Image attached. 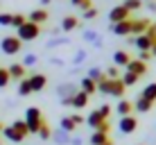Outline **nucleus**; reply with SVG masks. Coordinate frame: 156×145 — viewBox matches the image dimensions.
I'll use <instances>...</instances> for the list:
<instances>
[{
  "label": "nucleus",
  "mask_w": 156,
  "mask_h": 145,
  "mask_svg": "<svg viewBox=\"0 0 156 145\" xmlns=\"http://www.w3.org/2000/svg\"><path fill=\"white\" fill-rule=\"evenodd\" d=\"M25 125H27V132L30 134H39L41 125H43V111L39 107H27L25 109Z\"/></svg>",
  "instance_id": "1"
},
{
  "label": "nucleus",
  "mask_w": 156,
  "mask_h": 145,
  "mask_svg": "<svg viewBox=\"0 0 156 145\" xmlns=\"http://www.w3.org/2000/svg\"><path fill=\"white\" fill-rule=\"evenodd\" d=\"M41 34V25H36V23H32V20H27V23H23L18 30H16V36H18L20 41H34L36 36Z\"/></svg>",
  "instance_id": "2"
},
{
  "label": "nucleus",
  "mask_w": 156,
  "mask_h": 145,
  "mask_svg": "<svg viewBox=\"0 0 156 145\" xmlns=\"http://www.w3.org/2000/svg\"><path fill=\"white\" fill-rule=\"evenodd\" d=\"M20 48H23V41H20L18 36H2V39H0V50H2L5 55H18Z\"/></svg>",
  "instance_id": "3"
},
{
  "label": "nucleus",
  "mask_w": 156,
  "mask_h": 145,
  "mask_svg": "<svg viewBox=\"0 0 156 145\" xmlns=\"http://www.w3.org/2000/svg\"><path fill=\"white\" fill-rule=\"evenodd\" d=\"M109 129H111L109 122H106L104 127H100V129H95L93 134H90V138H88L90 145H104L106 141H109Z\"/></svg>",
  "instance_id": "4"
},
{
  "label": "nucleus",
  "mask_w": 156,
  "mask_h": 145,
  "mask_svg": "<svg viewBox=\"0 0 156 145\" xmlns=\"http://www.w3.org/2000/svg\"><path fill=\"white\" fill-rule=\"evenodd\" d=\"M106 122H109V120H106V118L102 116L98 109H95L93 114H88V116H86V125H88V127H90L93 132H95V129H100V127H104Z\"/></svg>",
  "instance_id": "5"
},
{
  "label": "nucleus",
  "mask_w": 156,
  "mask_h": 145,
  "mask_svg": "<svg viewBox=\"0 0 156 145\" xmlns=\"http://www.w3.org/2000/svg\"><path fill=\"white\" fill-rule=\"evenodd\" d=\"M129 43H133L138 48V52H149L152 50V41H149V36L147 34H140V36H131V39H129Z\"/></svg>",
  "instance_id": "6"
},
{
  "label": "nucleus",
  "mask_w": 156,
  "mask_h": 145,
  "mask_svg": "<svg viewBox=\"0 0 156 145\" xmlns=\"http://www.w3.org/2000/svg\"><path fill=\"white\" fill-rule=\"evenodd\" d=\"M129 18V9L125 7V5H118V7H113L109 12V20H111V25L113 23H120V20H127Z\"/></svg>",
  "instance_id": "7"
},
{
  "label": "nucleus",
  "mask_w": 156,
  "mask_h": 145,
  "mask_svg": "<svg viewBox=\"0 0 156 145\" xmlns=\"http://www.w3.org/2000/svg\"><path fill=\"white\" fill-rule=\"evenodd\" d=\"M118 127H120L122 134H133V132L138 129V120H136L133 116H122V118H120V125H118Z\"/></svg>",
  "instance_id": "8"
},
{
  "label": "nucleus",
  "mask_w": 156,
  "mask_h": 145,
  "mask_svg": "<svg viewBox=\"0 0 156 145\" xmlns=\"http://www.w3.org/2000/svg\"><path fill=\"white\" fill-rule=\"evenodd\" d=\"M30 84H32V93H41V91L48 86V77H45L43 73L30 75Z\"/></svg>",
  "instance_id": "9"
},
{
  "label": "nucleus",
  "mask_w": 156,
  "mask_h": 145,
  "mask_svg": "<svg viewBox=\"0 0 156 145\" xmlns=\"http://www.w3.org/2000/svg\"><path fill=\"white\" fill-rule=\"evenodd\" d=\"M111 32H113L115 36H129L131 34V18L120 20V23H113L111 25Z\"/></svg>",
  "instance_id": "10"
},
{
  "label": "nucleus",
  "mask_w": 156,
  "mask_h": 145,
  "mask_svg": "<svg viewBox=\"0 0 156 145\" xmlns=\"http://www.w3.org/2000/svg\"><path fill=\"white\" fill-rule=\"evenodd\" d=\"M149 25H152V23H149L147 18H131V36H140V34H145Z\"/></svg>",
  "instance_id": "11"
},
{
  "label": "nucleus",
  "mask_w": 156,
  "mask_h": 145,
  "mask_svg": "<svg viewBox=\"0 0 156 145\" xmlns=\"http://www.w3.org/2000/svg\"><path fill=\"white\" fill-rule=\"evenodd\" d=\"M127 73H133V75H138V77H143V75L147 73V63L140 61V59H131V61L127 63Z\"/></svg>",
  "instance_id": "12"
},
{
  "label": "nucleus",
  "mask_w": 156,
  "mask_h": 145,
  "mask_svg": "<svg viewBox=\"0 0 156 145\" xmlns=\"http://www.w3.org/2000/svg\"><path fill=\"white\" fill-rule=\"evenodd\" d=\"M7 71H9V77L16 79V82H20V79H25V77H27V68H25L23 63H12V66H9Z\"/></svg>",
  "instance_id": "13"
},
{
  "label": "nucleus",
  "mask_w": 156,
  "mask_h": 145,
  "mask_svg": "<svg viewBox=\"0 0 156 145\" xmlns=\"http://www.w3.org/2000/svg\"><path fill=\"white\" fill-rule=\"evenodd\" d=\"M125 91H127V86L122 84V79H120V77H118V79H111V89H109V95H113V98H120V100H122Z\"/></svg>",
  "instance_id": "14"
},
{
  "label": "nucleus",
  "mask_w": 156,
  "mask_h": 145,
  "mask_svg": "<svg viewBox=\"0 0 156 145\" xmlns=\"http://www.w3.org/2000/svg\"><path fill=\"white\" fill-rule=\"evenodd\" d=\"M48 18H50L48 9H34V12H30V16H27V20H32V23H36V25L45 23Z\"/></svg>",
  "instance_id": "15"
},
{
  "label": "nucleus",
  "mask_w": 156,
  "mask_h": 145,
  "mask_svg": "<svg viewBox=\"0 0 156 145\" xmlns=\"http://www.w3.org/2000/svg\"><path fill=\"white\" fill-rule=\"evenodd\" d=\"M79 91H84L86 95H93V93H98V84H95L90 77H82V82H79Z\"/></svg>",
  "instance_id": "16"
},
{
  "label": "nucleus",
  "mask_w": 156,
  "mask_h": 145,
  "mask_svg": "<svg viewBox=\"0 0 156 145\" xmlns=\"http://www.w3.org/2000/svg\"><path fill=\"white\" fill-rule=\"evenodd\" d=\"M2 136L7 138V141H12V143H20V141H25V136H23L20 132H16L12 125H9V127H5V129H2Z\"/></svg>",
  "instance_id": "17"
},
{
  "label": "nucleus",
  "mask_w": 156,
  "mask_h": 145,
  "mask_svg": "<svg viewBox=\"0 0 156 145\" xmlns=\"http://www.w3.org/2000/svg\"><path fill=\"white\" fill-rule=\"evenodd\" d=\"M52 141H55L57 145H70V134H68V132H63L61 129V127H59V129L57 132H52Z\"/></svg>",
  "instance_id": "18"
},
{
  "label": "nucleus",
  "mask_w": 156,
  "mask_h": 145,
  "mask_svg": "<svg viewBox=\"0 0 156 145\" xmlns=\"http://www.w3.org/2000/svg\"><path fill=\"white\" fill-rule=\"evenodd\" d=\"M129 61H131V57H129L125 50H115V52H113V66H118V68H120V66L127 68Z\"/></svg>",
  "instance_id": "19"
},
{
  "label": "nucleus",
  "mask_w": 156,
  "mask_h": 145,
  "mask_svg": "<svg viewBox=\"0 0 156 145\" xmlns=\"http://www.w3.org/2000/svg\"><path fill=\"white\" fill-rule=\"evenodd\" d=\"M88 100H90V95H86L84 91H77V93L73 95V107L75 109H84V107L88 104Z\"/></svg>",
  "instance_id": "20"
},
{
  "label": "nucleus",
  "mask_w": 156,
  "mask_h": 145,
  "mask_svg": "<svg viewBox=\"0 0 156 145\" xmlns=\"http://www.w3.org/2000/svg\"><path fill=\"white\" fill-rule=\"evenodd\" d=\"M84 41H86V43H90L93 48H102V39H100V34L95 30H86L84 32Z\"/></svg>",
  "instance_id": "21"
},
{
  "label": "nucleus",
  "mask_w": 156,
  "mask_h": 145,
  "mask_svg": "<svg viewBox=\"0 0 156 145\" xmlns=\"http://www.w3.org/2000/svg\"><path fill=\"white\" fill-rule=\"evenodd\" d=\"M77 91L79 89L75 86V84H59V86H57V93L61 95V98H73Z\"/></svg>",
  "instance_id": "22"
},
{
  "label": "nucleus",
  "mask_w": 156,
  "mask_h": 145,
  "mask_svg": "<svg viewBox=\"0 0 156 145\" xmlns=\"http://www.w3.org/2000/svg\"><path fill=\"white\" fill-rule=\"evenodd\" d=\"M79 27V18H75V16H66V18H61V30L63 32H73Z\"/></svg>",
  "instance_id": "23"
},
{
  "label": "nucleus",
  "mask_w": 156,
  "mask_h": 145,
  "mask_svg": "<svg viewBox=\"0 0 156 145\" xmlns=\"http://www.w3.org/2000/svg\"><path fill=\"white\" fill-rule=\"evenodd\" d=\"M152 107H154V102H149V100H145V98H140V95H138L133 109H136L138 114H147V111H152Z\"/></svg>",
  "instance_id": "24"
},
{
  "label": "nucleus",
  "mask_w": 156,
  "mask_h": 145,
  "mask_svg": "<svg viewBox=\"0 0 156 145\" xmlns=\"http://www.w3.org/2000/svg\"><path fill=\"white\" fill-rule=\"evenodd\" d=\"M140 98L149 100V102H156V82L147 84V86H145V89L140 91Z\"/></svg>",
  "instance_id": "25"
},
{
  "label": "nucleus",
  "mask_w": 156,
  "mask_h": 145,
  "mask_svg": "<svg viewBox=\"0 0 156 145\" xmlns=\"http://www.w3.org/2000/svg\"><path fill=\"white\" fill-rule=\"evenodd\" d=\"M115 109H118V114H120V118H122V116H131V111H133V104H131L129 100H120V102H118V107H115Z\"/></svg>",
  "instance_id": "26"
},
{
  "label": "nucleus",
  "mask_w": 156,
  "mask_h": 145,
  "mask_svg": "<svg viewBox=\"0 0 156 145\" xmlns=\"http://www.w3.org/2000/svg\"><path fill=\"white\" fill-rule=\"evenodd\" d=\"M18 95H20V98H27V95H32L30 77H25V79H20V82H18Z\"/></svg>",
  "instance_id": "27"
},
{
  "label": "nucleus",
  "mask_w": 156,
  "mask_h": 145,
  "mask_svg": "<svg viewBox=\"0 0 156 145\" xmlns=\"http://www.w3.org/2000/svg\"><path fill=\"white\" fill-rule=\"evenodd\" d=\"M86 77H90V79H93L95 84H98L100 79H104V77H106V75H104V71H102V68L93 66V68H88V73H86Z\"/></svg>",
  "instance_id": "28"
},
{
  "label": "nucleus",
  "mask_w": 156,
  "mask_h": 145,
  "mask_svg": "<svg viewBox=\"0 0 156 145\" xmlns=\"http://www.w3.org/2000/svg\"><path fill=\"white\" fill-rule=\"evenodd\" d=\"M59 127H61L63 132H68V134L77 129V125H75V122L70 120V116H63V118H61V122H59Z\"/></svg>",
  "instance_id": "29"
},
{
  "label": "nucleus",
  "mask_w": 156,
  "mask_h": 145,
  "mask_svg": "<svg viewBox=\"0 0 156 145\" xmlns=\"http://www.w3.org/2000/svg\"><path fill=\"white\" fill-rule=\"evenodd\" d=\"M138 79H140V77H138V75H133V73H127V71L122 73V84H125V86H133Z\"/></svg>",
  "instance_id": "30"
},
{
  "label": "nucleus",
  "mask_w": 156,
  "mask_h": 145,
  "mask_svg": "<svg viewBox=\"0 0 156 145\" xmlns=\"http://www.w3.org/2000/svg\"><path fill=\"white\" fill-rule=\"evenodd\" d=\"M66 43H70L66 36H57V39H50V41H48V50H52V48H59V45H66Z\"/></svg>",
  "instance_id": "31"
},
{
  "label": "nucleus",
  "mask_w": 156,
  "mask_h": 145,
  "mask_svg": "<svg viewBox=\"0 0 156 145\" xmlns=\"http://www.w3.org/2000/svg\"><path fill=\"white\" fill-rule=\"evenodd\" d=\"M39 136L43 138V141H50V136H52V129H50V125H48L45 120H43V125H41V129H39Z\"/></svg>",
  "instance_id": "32"
},
{
  "label": "nucleus",
  "mask_w": 156,
  "mask_h": 145,
  "mask_svg": "<svg viewBox=\"0 0 156 145\" xmlns=\"http://www.w3.org/2000/svg\"><path fill=\"white\" fill-rule=\"evenodd\" d=\"M122 5H125V7L129 9V14H131V12H136V9L143 7V0H125Z\"/></svg>",
  "instance_id": "33"
},
{
  "label": "nucleus",
  "mask_w": 156,
  "mask_h": 145,
  "mask_svg": "<svg viewBox=\"0 0 156 145\" xmlns=\"http://www.w3.org/2000/svg\"><path fill=\"white\" fill-rule=\"evenodd\" d=\"M23 23H27V16H23V14H14V16H12V27L18 30Z\"/></svg>",
  "instance_id": "34"
},
{
  "label": "nucleus",
  "mask_w": 156,
  "mask_h": 145,
  "mask_svg": "<svg viewBox=\"0 0 156 145\" xmlns=\"http://www.w3.org/2000/svg\"><path fill=\"white\" fill-rule=\"evenodd\" d=\"M70 5H73V7H77V9H82V12H86L88 7H93L90 0H70Z\"/></svg>",
  "instance_id": "35"
},
{
  "label": "nucleus",
  "mask_w": 156,
  "mask_h": 145,
  "mask_svg": "<svg viewBox=\"0 0 156 145\" xmlns=\"http://www.w3.org/2000/svg\"><path fill=\"white\" fill-rule=\"evenodd\" d=\"M12 127H14L16 132H20L23 136H27V134H30V132H27V125H25V120H14Z\"/></svg>",
  "instance_id": "36"
},
{
  "label": "nucleus",
  "mask_w": 156,
  "mask_h": 145,
  "mask_svg": "<svg viewBox=\"0 0 156 145\" xmlns=\"http://www.w3.org/2000/svg\"><path fill=\"white\" fill-rule=\"evenodd\" d=\"M9 82H12V77H9V71H7V68H0V89H5Z\"/></svg>",
  "instance_id": "37"
},
{
  "label": "nucleus",
  "mask_w": 156,
  "mask_h": 145,
  "mask_svg": "<svg viewBox=\"0 0 156 145\" xmlns=\"http://www.w3.org/2000/svg\"><path fill=\"white\" fill-rule=\"evenodd\" d=\"M86 57H88V55H86V50H77V52H75V57H73V66H79V63H84Z\"/></svg>",
  "instance_id": "38"
},
{
  "label": "nucleus",
  "mask_w": 156,
  "mask_h": 145,
  "mask_svg": "<svg viewBox=\"0 0 156 145\" xmlns=\"http://www.w3.org/2000/svg\"><path fill=\"white\" fill-rule=\"evenodd\" d=\"M104 75H106L109 79H118V77H120V68H118V66H111V68H106V71H104Z\"/></svg>",
  "instance_id": "39"
},
{
  "label": "nucleus",
  "mask_w": 156,
  "mask_h": 145,
  "mask_svg": "<svg viewBox=\"0 0 156 145\" xmlns=\"http://www.w3.org/2000/svg\"><path fill=\"white\" fill-rule=\"evenodd\" d=\"M36 61H39V57L30 52V55H25V59H23V66H25V68H27V66H34Z\"/></svg>",
  "instance_id": "40"
},
{
  "label": "nucleus",
  "mask_w": 156,
  "mask_h": 145,
  "mask_svg": "<svg viewBox=\"0 0 156 145\" xmlns=\"http://www.w3.org/2000/svg\"><path fill=\"white\" fill-rule=\"evenodd\" d=\"M12 16L14 14H0V25L2 27H12Z\"/></svg>",
  "instance_id": "41"
},
{
  "label": "nucleus",
  "mask_w": 156,
  "mask_h": 145,
  "mask_svg": "<svg viewBox=\"0 0 156 145\" xmlns=\"http://www.w3.org/2000/svg\"><path fill=\"white\" fill-rule=\"evenodd\" d=\"M84 18H86V20H93V18H98V9H95V7H88V9L84 12Z\"/></svg>",
  "instance_id": "42"
},
{
  "label": "nucleus",
  "mask_w": 156,
  "mask_h": 145,
  "mask_svg": "<svg viewBox=\"0 0 156 145\" xmlns=\"http://www.w3.org/2000/svg\"><path fill=\"white\" fill-rule=\"evenodd\" d=\"M70 120L79 127V125H84V122H86V118H84V116H79V114H73V116H70Z\"/></svg>",
  "instance_id": "43"
},
{
  "label": "nucleus",
  "mask_w": 156,
  "mask_h": 145,
  "mask_svg": "<svg viewBox=\"0 0 156 145\" xmlns=\"http://www.w3.org/2000/svg\"><path fill=\"white\" fill-rule=\"evenodd\" d=\"M98 111H100V114H102V116L106 118V120H109V116H111V107H109V104H102V107H100Z\"/></svg>",
  "instance_id": "44"
},
{
  "label": "nucleus",
  "mask_w": 156,
  "mask_h": 145,
  "mask_svg": "<svg viewBox=\"0 0 156 145\" xmlns=\"http://www.w3.org/2000/svg\"><path fill=\"white\" fill-rule=\"evenodd\" d=\"M145 34L149 36V41H152V43H156V30L152 27V25H149V27H147V32H145Z\"/></svg>",
  "instance_id": "45"
},
{
  "label": "nucleus",
  "mask_w": 156,
  "mask_h": 145,
  "mask_svg": "<svg viewBox=\"0 0 156 145\" xmlns=\"http://www.w3.org/2000/svg\"><path fill=\"white\" fill-rule=\"evenodd\" d=\"M138 59H140V61H145V63H147L149 59H152V52H140V55H138Z\"/></svg>",
  "instance_id": "46"
},
{
  "label": "nucleus",
  "mask_w": 156,
  "mask_h": 145,
  "mask_svg": "<svg viewBox=\"0 0 156 145\" xmlns=\"http://www.w3.org/2000/svg\"><path fill=\"white\" fill-rule=\"evenodd\" d=\"M61 107H73V98H61Z\"/></svg>",
  "instance_id": "47"
},
{
  "label": "nucleus",
  "mask_w": 156,
  "mask_h": 145,
  "mask_svg": "<svg viewBox=\"0 0 156 145\" xmlns=\"http://www.w3.org/2000/svg\"><path fill=\"white\" fill-rule=\"evenodd\" d=\"M147 9H149V12H156V0H152V2H147Z\"/></svg>",
  "instance_id": "48"
},
{
  "label": "nucleus",
  "mask_w": 156,
  "mask_h": 145,
  "mask_svg": "<svg viewBox=\"0 0 156 145\" xmlns=\"http://www.w3.org/2000/svg\"><path fill=\"white\" fill-rule=\"evenodd\" d=\"M70 145H82V138H79V136H75V138H70Z\"/></svg>",
  "instance_id": "49"
},
{
  "label": "nucleus",
  "mask_w": 156,
  "mask_h": 145,
  "mask_svg": "<svg viewBox=\"0 0 156 145\" xmlns=\"http://www.w3.org/2000/svg\"><path fill=\"white\" fill-rule=\"evenodd\" d=\"M52 63H55V66H63V61H61L59 57H55V59H52Z\"/></svg>",
  "instance_id": "50"
},
{
  "label": "nucleus",
  "mask_w": 156,
  "mask_h": 145,
  "mask_svg": "<svg viewBox=\"0 0 156 145\" xmlns=\"http://www.w3.org/2000/svg\"><path fill=\"white\" fill-rule=\"evenodd\" d=\"M149 52H152V57H156V43L152 45V50H149Z\"/></svg>",
  "instance_id": "51"
},
{
  "label": "nucleus",
  "mask_w": 156,
  "mask_h": 145,
  "mask_svg": "<svg viewBox=\"0 0 156 145\" xmlns=\"http://www.w3.org/2000/svg\"><path fill=\"white\" fill-rule=\"evenodd\" d=\"M52 2V0H41V5H43V7H45V5H50Z\"/></svg>",
  "instance_id": "52"
},
{
  "label": "nucleus",
  "mask_w": 156,
  "mask_h": 145,
  "mask_svg": "<svg viewBox=\"0 0 156 145\" xmlns=\"http://www.w3.org/2000/svg\"><path fill=\"white\" fill-rule=\"evenodd\" d=\"M2 129H5V125H2V122H0V134H2Z\"/></svg>",
  "instance_id": "53"
},
{
  "label": "nucleus",
  "mask_w": 156,
  "mask_h": 145,
  "mask_svg": "<svg viewBox=\"0 0 156 145\" xmlns=\"http://www.w3.org/2000/svg\"><path fill=\"white\" fill-rule=\"evenodd\" d=\"M104 145H113V143H111V141H106V143H104Z\"/></svg>",
  "instance_id": "54"
},
{
  "label": "nucleus",
  "mask_w": 156,
  "mask_h": 145,
  "mask_svg": "<svg viewBox=\"0 0 156 145\" xmlns=\"http://www.w3.org/2000/svg\"><path fill=\"white\" fill-rule=\"evenodd\" d=\"M152 27H154V30H156V23H154V25H152Z\"/></svg>",
  "instance_id": "55"
},
{
  "label": "nucleus",
  "mask_w": 156,
  "mask_h": 145,
  "mask_svg": "<svg viewBox=\"0 0 156 145\" xmlns=\"http://www.w3.org/2000/svg\"><path fill=\"white\" fill-rule=\"evenodd\" d=\"M145 2H152V0H145Z\"/></svg>",
  "instance_id": "56"
},
{
  "label": "nucleus",
  "mask_w": 156,
  "mask_h": 145,
  "mask_svg": "<svg viewBox=\"0 0 156 145\" xmlns=\"http://www.w3.org/2000/svg\"><path fill=\"white\" fill-rule=\"evenodd\" d=\"M0 143H2V141H0Z\"/></svg>",
  "instance_id": "57"
}]
</instances>
